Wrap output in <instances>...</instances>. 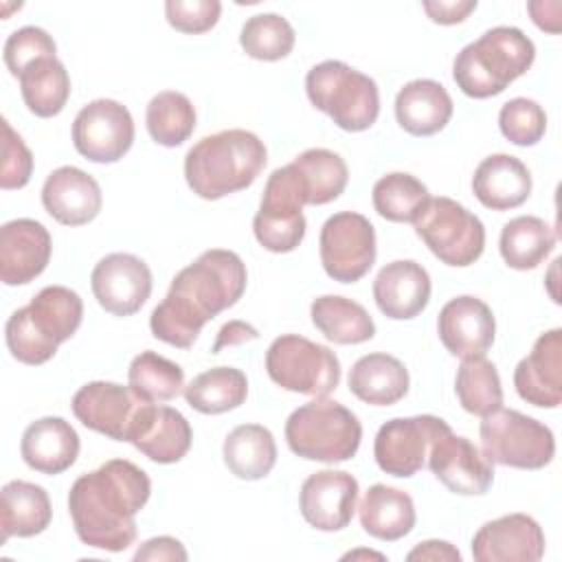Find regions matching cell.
Masks as SVG:
<instances>
[{"label":"cell","mask_w":562,"mask_h":562,"mask_svg":"<svg viewBox=\"0 0 562 562\" xmlns=\"http://www.w3.org/2000/svg\"><path fill=\"white\" fill-rule=\"evenodd\" d=\"M246 283L248 272L237 252L226 248L204 250L173 277L169 292L154 307L149 316L154 338L189 349L211 318L241 299Z\"/></svg>","instance_id":"1"},{"label":"cell","mask_w":562,"mask_h":562,"mask_svg":"<svg viewBox=\"0 0 562 562\" xmlns=\"http://www.w3.org/2000/svg\"><path fill=\"white\" fill-rule=\"evenodd\" d=\"M151 496V481L127 459H110L81 474L68 492L75 533L92 549L125 551L136 540V514Z\"/></svg>","instance_id":"2"},{"label":"cell","mask_w":562,"mask_h":562,"mask_svg":"<svg viewBox=\"0 0 562 562\" xmlns=\"http://www.w3.org/2000/svg\"><path fill=\"white\" fill-rule=\"evenodd\" d=\"M268 149L248 130H222L200 138L184 156V180L202 200L248 189L266 167Z\"/></svg>","instance_id":"3"},{"label":"cell","mask_w":562,"mask_h":562,"mask_svg":"<svg viewBox=\"0 0 562 562\" xmlns=\"http://www.w3.org/2000/svg\"><path fill=\"white\" fill-rule=\"evenodd\" d=\"M533 59L536 46L520 29L494 26L457 53L452 79L465 97L490 99L522 77Z\"/></svg>","instance_id":"4"},{"label":"cell","mask_w":562,"mask_h":562,"mask_svg":"<svg viewBox=\"0 0 562 562\" xmlns=\"http://www.w3.org/2000/svg\"><path fill=\"white\" fill-rule=\"evenodd\" d=\"M290 450L307 461L340 463L353 459L362 441V424L336 400L314 397L294 408L285 422Z\"/></svg>","instance_id":"5"},{"label":"cell","mask_w":562,"mask_h":562,"mask_svg":"<svg viewBox=\"0 0 562 562\" xmlns=\"http://www.w3.org/2000/svg\"><path fill=\"white\" fill-rule=\"evenodd\" d=\"M310 103L345 132L369 130L380 114L378 83L338 59H325L305 75Z\"/></svg>","instance_id":"6"},{"label":"cell","mask_w":562,"mask_h":562,"mask_svg":"<svg viewBox=\"0 0 562 562\" xmlns=\"http://www.w3.org/2000/svg\"><path fill=\"white\" fill-rule=\"evenodd\" d=\"M479 435L481 452L498 465L540 470L555 457V437L551 428L514 408L501 406L485 415Z\"/></svg>","instance_id":"7"},{"label":"cell","mask_w":562,"mask_h":562,"mask_svg":"<svg viewBox=\"0 0 562 562\" xmlns=\"http://www.w3.org/2000/svg\"><path fill=\"white\" fill-rule=\"evenodd\" d=\"M413 226L417 237L446 266H472L485 250L483 222L452 198H428Z\"/></svg>","instance_id":"8"},{"label":"cell","mask_w":562,"mask_h":562,"mask_svg":"<svg viewBox=\"0 0 562 562\" xmlns=\"http://www.w3.org/2000/svg\"><path fill=\"white\" fill-rule=\"evenodd\" d=\"M266 371L277 386L312 397H327L340 382L338 356L299 334H283L270 342Z\"/></svg>","instance_id":"9"},{"label":"cell","mask_w":562,"mask_h":562,"mask_svg":"<svg viewBox=\"0 0 562 562\" xmlns=\"http://www.w3.org/2000/svg\"><path fill=\"white\" fill-rule=\"evenodd\" d=\"M307 204L305 189L292 162L279 167L270 173L259 211L252 220V233L257 241L270 252H292L305 237V215Z\"/></svg>","instance_id":"10"},{"label":"cell","mask_w":562,"mask_h":562,"mask_svg":"<svg viewBox=\"0 0 562 562\" xmlns=\"http://www.w3.org/2000/svg\"><path fill=\"white\" fill-rule=\"evenodd\" d=\"M318 250L327 277L338 283H356L375 263V228L360 213H334L321 228Z\"/></svg>","instance_id":"11"},{"label":"cell","mask_w":562,"mask_h":562,"mask_svg":"<svg viewBox=\"0 0 562 562\" xmlns=\"http://www.w3.org/2000/svg\"><path fill=\"white\" fill-rule=\"evenodd\" d=\"M448 430H452L448 422L437 415L389 419L373 441L375 463L391 476L408 479L424 468L432 441Z\"/></svg>","instance_id":"12"},{"label":"cell","mask_w":562,"mask_h":562,"mask_svg":"<svg viewBox=\"0 0 562 562\" xmlns=\"http://www.w3.org/2000/svg\"><path fill=\"white\" fill-rule=\"evenodd\" d=\"M134 143V119L114 99H94L72 121V145L90 162L121 160Z\"/></svg>","instance_id":"13"},{"label":"cell","mask_w":562,"mask_h":562,"mask_svg":"<svg viewBox=\"0 0 562 562\" xmlns=\"http://www.w3.org/2000/svg\"><path fill=\"white\" fill-rule=\"evenodd\" d=\"M149 402L140 400L130 386L94 380L72 395L75 417L90 430L114 441H130L140 411Z\"/></svg>","instance_id":"14"},{"label":"cell","mask_w":562,"mask_h":562,"mask_svg":"<svg viewBox=\"0 0 562 562\" xmlns=\"http://www.w3.org/2000/svg\"><path fill=\"white\" fill-rule=\"evenodd\" d=\"M151 270L132 252H110L92 268L90 288L97 303L114 316L136 314L151 294Z\"/></svg>","instance_id":"15"},{"label":"cell","mask_w":562,"mask_h":562,"mask_svg":"<svg viewBox=\"0 0 562 562\" xmlns=\"http://www.w3.org/2000/svg\"><path fill=\"white\" fill-rule=\"evenodd\" d=\"M428 468L437 481L459 496H481L494 483V463L468 437L452 430L432 441Z\"/></svg>","instance_id":"16"},{"label":"cell","mask_w":562,"mask_h":562,"mask_svg":"<svg viewBox=\"0 0 562 562\" xmlns=\"http://www.w3.org/2000/svg\"><path fill=\"white\" fill-rule=\"evenodd\" d=\"M358 492L356 476L345 470L314 472L299 492L301 516L318 531H340L353 518Z\"/></svg>","instance_id":"17"},{"label":"cell","mask_w":562,"mask_h":562,"mask_svg":"<svg viewBox=\"0 0 562 562\" xmlns=\"http://www.w3.org/2000/svg\"><path fill=\"white\" fill-rule=\"evenodd\" d=\"M544 555V531L527 514H507L479 527L472 538L476 562H538Z\"/></svg>","instance_id":"18"},{"label":"cell","mask_w":562,"mask_h":562,"mask_svg":"<svg viewBox=\"0 0 562 562\" xmlns=\"http://www.w3.org/2000/svg\"><path fill=\"white\" fill-rule=\"evenodd\" d=\"M53 252L46 226L31 217H18L0 228V281L4 285H26L40 277Z\"/></svg>","instance_id":"19"},{"label":"cell","mask_w":562,"mask_h":562,"mask_svg":"<svg viewBox=\"0 0 562 562\" xmlns=\"http://www.w3.org/2000/svg\"><path fill=\"white\" fill-rule=\"evenodd\" d=\"M441 345L457 358L485 356L496 336L492 307L479 296L463 294L450 299L437 318Z\"/></svg>","instance_id":"20"},{"label":"cell","mask_w":562,"mask_h":562,"mask_svg":"<svg viewBox=\"0 0 562 562\" xmlns=\"http://www.w3.org/2000/svg\"><path fill=\"white\" fill-rule=\"evenodd\" d=\"M514 386L520 400L538 408H558L562 402V329L540 334L516 369Z\"/></svg>","instance_id":"21"},{"label":"cell","mask_w":562,"mask_h":562,"mask_svg":"<svg viewBox=\"0 0 562 562\" xmlns=\"http://www.w3.org/2000/svg\"><path fill=\"white\" fill-rule=\"evenodd\" d=\"M46 213L64 226H83L92 222L103 206L99 182L79 167L64 165L48 173L42 187Z\"/></svg>","instance_id":"22"},{"label":"cell","mask_w":562,"mask_h":562,"mask_svg":"<svg viewBox=\"0 0 562 562\" xmlns=\"http://www.w3.org/2000/svg\"><path fill=\"white\" fill-rule=\"evenodd\" d=\"M430 274L413 259L386 263L373 281L378 310L393 321H408L422 314L430 301Z\"/></svg>","instance_id":"23"},{"label":"cell","mask_w":562,"mask_h":562,"mask_svg":"<svg viewBox=\"0 0 562 562\" xmlns=\"http://www.w3.org/2000/svg\"><path fill=\"white\" fill-rule=\"evenodd\" d=\"M193 432L187 417L165 404H147L132 430L130 443L154 463H178L191 448Z\"/></svg>","instance_id":"24"},{"label":"cell","mask_w":562,"mask_h":562,"mask_svg":"<svg viewBox=\"0 0 562 562\" xmlns=\"http://www.w3.org/2000/svg\"><path fill=\"white\" fill-rule=\"evenodd\" d=\"M79 435L64 417H40L26 426L20 441L24 463L40 474H61L79 457Z\"/></svg>","instance_id":"25"},{"label":"cell","mask_w":562,"mask_h":562,"mask_svg":"<svg viewBox=\"0 0 562 562\" xmlns=\"http://www.w3.org/2000/svg\"><path fill=\"white\" fill-rule=\"evenodd\" d=\"M472 191L485 209L509 211L527 202L531 193V173L520 158L512 154H492L474 169Z\"/></svg>","instance_id":"26"},{"label":"cell","mask_w":562,"mask_h":562,"mask_svg":"<svg viewBox=\"0 0 562 562\" xmlns=\"http://www.w3.org/2000/svg\"><path fill=\"white\" fill-rule=\"evenodd\" d=\"M448 90L435 79H413L395 97V119L411 136H432L452 119Z\"/></svg>","instance_id":"27"},{"label":"cell","mask_w":562,"mask_h":562,"mask_svg":"<svg viewBox=\"0 0 562 562\" xmlns=\"http://www.w3.org/2000/svg\"><path fill=\"white\" fill-rule=\"evenodd\" d=\"M356 509L362 529L384 542H395L408 536L417 520L411 494L384 483L371 485Z\"/></svg>","instance_id":"28"},{"label":"cell","mask_w":562,"mask_h":562,"mask_svg":"<svg viewBox=\"0 0 562 562\" xmlns=\"http://www.w3.org/2000/svg\"><path fill=\"white\" fill-rule=\"evenodd\" d=\"M349 391L364 404L391 406L408 393V369L391 353H367L349 371Z\"/></svg>","instance_id":"29"},{"label":"cell","mask_w":562,"mask_h":562,"mask_svg":"<svg viewBox=\"0 0 562 562\" xmlns=\"http://www.w3.org/2000/svg\"><path fill=\"white\" fill-rule=\"evenodd\" d=\"M53 518L48 492L29 481H9L0 492V542L9 538H31L42 533Z\"/></svg>","instance_id":"30"},{"label":"cell","mask_w":562,"mask_h":562,"mask_svg":"<svg viewBox=\"0 0 562 562\" xmlns=\"http://www.w3.org/2000/svg\"><path fill=\"white\" fill-rule=\"evenodd\" d=\"M24 310L37 334L57 347L72 338L83 321V301L66 285L42 288Z\"/></svg>","instance_id":"31"},{"label":"cell","mask_w":562,"mask_h":562,"mask_svg":"<svg viewBox=\"0 0 562 562\" xmlns=\"http://www.w3.org/2000/svg\"><path fill=\"white\" fill-rule=\"evenodd\" d=\"M224 465L241 481H259L277 463V443L272 432L261 424L235 426L222 446Z\"/></svg>","instance_id":"32"},{"label":"cell","mask_w":562,"mask_h":562,"mask_svg":"<svg viewBox=\"0 0 562 562\" xmlns=\"http://www.w3.org/2000/svg\"><path fill=\"white\" fill-rule=\"evenodd\" d=\"M314 327L336 345H360L375 336L371 314L356 301L338 294H323L312 301Z\"/></svg>","instance_id":"33"},{"label":"cell","mask_w":562,"mask_h":562,"mask_svg":"<svg viewBox=\"0 0 562 562\" xmlns=\"http://www.w3.org/2000/svg\"><path fill=\"white\" fill-rule=\"evenodd\" d=\"M555 248L553 228L536 215H518L509 220L498 239L503 261L514 270L538 268Z\"/></svg>","instance_id":"34"},{"label":"cell","mask_w":562,"mask_h":562,"mask_svg":"<svg viewBox=\"0 0 562 562\" xmlns=\"http://www.w3.org/2000/svg\"><path fill=\"white\" fill-rule=\"evenodd\" d=\"M187 404L202 415H220L239 408L248 397V380L241 369L213 367L198 373L184 386Z\"/></svg>","instance_id":"35"},{"label":"cell","mask_w":562,"mask_h":562,"mask_svg":"<svg viewBox=\"0 0 562 562\" xmlns=\"http://www.w3.org/2000/svg\"><path fill=\"white\" fill-rule=\"evenodd\" d=\"M18 79L24 105L40 119L57 116L70 97V77L57 55L33 61Z\"/></svg>","instance_id":"36"},{"label":"cell","mask_w":562,"mask_h":562,"mask_svg":"<svg viewBox=\"0 0 562 562\" xmlns=\"http://www.w3.org/2000/svg\"><path fill=\"white\" fill-rule=\"evenodd\" d=\"M307 193V204H327L340 198L347 187V162L331 149L312 147L292 160Z\"/></svg>","instance_id":"37"},{"label":"cell","mask_w":562,"mask_h":562,"mask_svg":"<svg viewBox=\"0 0 562 562\" xmlns=\"http://www.w3.org/2000/svg\"><path fill=\"white\" fill-rule=\"evenodd\" d=\"M454 393L463 411L485 417L503 406L501 375L485 356L461 358L454 378Z\"/></svg>","instance_id":"38"},{"label":"cell","mask_w":562,"mask_h":562,"mask_svg":"<svg viewBox=\"0 0 562 562\" xmlns=\"http://www.w3.org/2000/svg\"><path fill=\"white\" fill-rule=\"evenodd\" d=\"M127 386L140 400L162 404L184 391V371L180 364L156 351H140L130 362Z\"/></svg>","instance_id":"39"},{"label":"cell","mask_w":562,"mask_h":562,"mask_svg":"<svg viewBox=\"0 0 562 562\" xmlns=\"http://www.w3.org/2000/svg\"><path fill=\"white\" fill-rule=\"evenodd\" d=\"M145 125L154 143L162 147H178L195 130V108L187 94L162 90L147 103Z\"/></svg>","instance_id":"40"},{"label":"cell","mask_w":562,"mask_h":562,"mask_svg":"<svg viewBox=\"0 0 562 562\" xmlns=\"http://www.w3.org/2000/svg\"><path fill=\"white\" fill-rule=\"evenodd\" d=\"M428 187L406 171L382 176L371 191L373 209L389 222H415L422 206L428 202Z\"/></svg>","instance_id":"41"},{"label":"cell","mask_w":562,"mask_h":562,"mask_svg":"<svg viewBox=\"0 0 562 562\" xmlns=\"http://www.w3.org/2000/svg\"><path fill=\"white\" fill-rule=\"evenodd\" d=\"M296 33L292 24L279 13L250 15L239 31V46L259 61H279L294 48Z\"/></svg>","instance_id":"42"},{"label":"cell","mask_w":562,"mask_h":562,"mask_svg":"<svg viewBox=\"0 0 562 562\" xmlns=\"http://www.w3.org/2000/svg\"><path fill=\"white\" fill-rule=\"evenodd\" d=\"M498 127L509 143L518 147H531L540 143L547 132V114L538 101L516 97L503 103L498 112Z\"/></svg>","instance_id":"43"},{"label":"cell","mask_w":562,"mask_h":562,"mask_svg":"<svg viewBox=\"0 0 562 562\" xmlns=\"http://www.w3.org/2000/svg\"><path fill=\"white\" fill-rule=\"evenodd\" d=\"M4 338H7V347H9L11 356L24 364H33V367L44 364L57 353V345L48 342L44 336L37 334V329L31 325L24 307L15 310L9 316V321L4 325Z\"/></svg>","instance_id":"44"},{"label":"cell","mask_w":562,"mask_h":562,"mask_svg":"<svg viewBox=\"0 0 562 562\" xmlns=\"http://www.w3.org/2000/svg\"><path fill=\"white\" fill-rule=\"evenodd\" d=\"M55 40L40 26H22L13 31L2 48L4 64L13 77H20L26 66L42 57H55Z\"/></svg>","instance_id":"45"},{"label":"cell","mask_w":562,"mask_h":562,"mask_svg":"<svg viewBox=\"0 0 562 562\" xmlns=\"http://www.w3.org/2000/svg\"><path fill=\"white\" fill-rule=\"evenodd\" d=\"M165 15L176 31L200 35L211 31L217 24L222 15V2L220 0H167Z\"/></svg>","instance_id":"46"},{"label":"cell","mask_w":562,"mask_h":562,"mask_svg":"<svg viewBox=\"0 0 562 562\" xmlns=\"http://www.w3.org/2000/svg\"><path fill=\"white\" fill-rule=\"evenodd\" d=\"M2 132H4V138H2L0 187L4 191L22 189L29 184L33 173V154L7 119H2Z\"/></svg>","instance_id":"47"},{"label":"cell","mask_w":562,"mask_h":562,"mask_svg":"<svg viewBox=\"0 0 562 562\" xmlns=\"http://www.w3.org/2000/svg\"><path fill=\"white\" fill-rule=\"evenodd\" d=\"M422 7L432 22L450 26L463 22L476 9V0H426Z\"/></svg>","instance_id":"48"},{"label":"cell","mask_w":562,"mask_h":562,"mask_svg":"<svg viewBox=\"0 0 562 562\" xmlns=\"http://www.w3.org/2000/svg\"><path fill=\"white\" fill-rule=\"evenodd\" d=\"M189 555H187V549L182 547L180 540L171 538V536H156V538H149L145 540L136 553H134V560L140 562V560H151V562H160V560H180L184 562Z\"/></svg>","instance_id":"49"},{"label":"cell","mask_w":562,"mask_h":562,"mask_svg":"<svg viewBox=\"0 0 562 562\" xmlns=\"http://www.w3.org/2000/svg\"><path fill=\"white\" fill-rule=\"evenodd\" d=\"M406 560H430V562H459L461 553L448 540H424L406 553Z\"/></svg>","instance_id":"50"},{"label":"cell","mask_w":562,"mask_h":562,"mask_svg":"<svg viewBox=\"0 0 562 562\" xmlns=\"http://www.w3.org/2000/svg\"><path fill=\"white\" fill-rule=\"evenodd\" d=\"M257 338H259L257 327H252L250 323H244V321H231V323H226V325L217 331V338H215L211 351H213V353H220L224 347L241 345V342L257 340Z\"/></svg>","instance_id":"51"},{"label":"cell","mask_w":562,"mask_h":562,"mask_svg":"<svg viewBox=\"0 0 562 562\" xmlns=\"http://www.w3.org/2000/svg\"><path fill=\"white\" fill-rule=\"evenodd\" d=\"M527 11L533 20V24L547 33H560V11L562 4L558 0H536L527 2Z\"/></svg>","instance_id":"52"},{"label":"cell","mask_w":562,"mask_h":562,"mask_svg":"<svg viewBox=\"0 0 562 562\" xmlns=\"http://www.w3.org/2000/svg\"><path fill=\"white\" fill-rule=\"evenodd\" d=\"M353 560V558H378V560H384V555L382 553H375V551H351V553H347V555H342V560Z\"/></svg>","instance_id":"53"}]
</instances>
